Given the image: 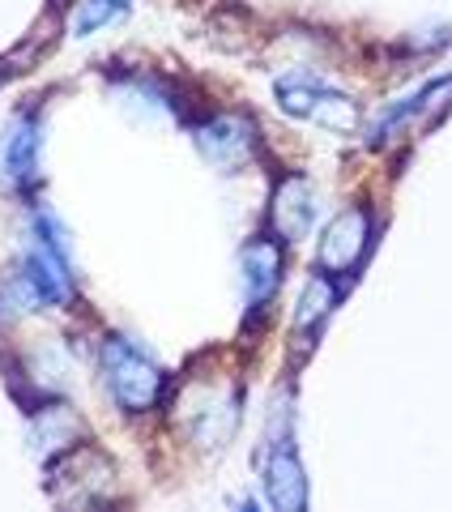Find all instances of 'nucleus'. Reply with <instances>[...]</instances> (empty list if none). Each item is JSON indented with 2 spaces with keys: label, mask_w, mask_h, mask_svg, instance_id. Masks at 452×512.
Wrapping results in <instances>:
<instances>
[{
  "label": "nucleus",
  "mask_w": 452,
  "mask_h": 512,
  "mask_svg": "<svg viewBox=\"0 0 452 512\" xmlns=\"http://www.w3.org/2000/svg\"><path fill=\"white\" fill-rule=\"evenodd\" d=\"M99 372H103V384L111 393V402L128 414H145L158 406L163 397V367H158L145 350H137L133 342L124 338H107L103 350H99Z\"/></svg>",
  "instance_id": "f257e3e1"
},
{
  "label": "nucleus",
  "mask_w": 452,
  "mask_h": 512,
  "mask_svg": "<svg viewBox=\"0 0 452 512\" xmlns=\"http://www.w3.org/2000/svg\"><path fill=\"white\" fill-rule=\"evenodd\" d=\"M273 90H278L282 111L295 120H312L320 128H333V133H354V124H359L354 99H346L342 90H333L325 82H312V77H282Z\"/></svg>",
  "instance_id": "f03ea898"
},
{
  "label": "nucleus",
  "mask_w": 452,
  "mask_h": 512,
  "mask_svg": "<svg viewBox=\"0 0 452 512\" xmlns=\"http://www.w3.org/2000/svg\"><path fill=\"white\" fill-rule=\"evenodd\" d=\"M265 495L273 508L282 512H299L308 504V478H303L299 453H295V436H290V414L278 406L269 427V457H265Z\"/></svg>",
  "instance_id": "7ed1b4c3"
},
{
  "label": "nucleus",
  "mask_w": 452,
  "mask_h": 512,
  "mask_svg": "<svg viewBox=\"0 0 452 512\" xmlns=\"http://www.w3.org/2000/svg\"><path fill=\"white\" fill-rule=\"evenodd\" d=\"M367 248H371V214H367V205H350V210L337 214L325 227V235H320L316 265L325 269V274L342 278V274L359 269Z\"/></svg>",
  "instance_id": "20e7f679"
},
{
  "label": "nucleus",
  "mask_w": 452,
  "mask_h": 512,
  "mask_svg": "<svg viewBox=\"0 0 452 512\" xmlns=\"http://www.w3.org/2000/svg\"><path fill=\"white\" fill-rule=\"evenodd\" d=\"M26 274L43 291L47 303H69L73 299V274H69V252H64L60 227L52 218L35 222V248L26 256Z\"/></svg>",
  "instance_id": "39448f33"
},
{
  "label": "nucleus",
  "mask_w": 452,
  "mask_h": 512,
  "mask_svg": "<svg viewBox=\"0 0 452 512\" xmlns=\"http://www.w3.org/2000/svg\"><path fill=\"white\" fill-rule=\"evenodd\" d=\"M192 137H197L201 154L222 171H239L256 158V128L244 116H214L192 128Z\"/></svg>",
  "instance_id": "423d86ee"
},
{
  "label": "nucleus",
  "mask_w": 452,
  "mask_h": 512,
  "mask_svg": "<svg viewBox=\"0 0 452 512\" xmlns=\"http://www.w3.org/2000/svg\"><path fill=\"white\" fill-rule=\"evenodd\" d=\"M39 150H43V137H39V116L35 111H18L5 133H0V175L13 184V188H30L39 184Z\"/></svg>",
  "instance_id": "0eeeda50"
},
{
  "label": "nucleus",
  "mask_w": 452,
  "mask_h": 512,
  "mask_svg": "<svg viewBox=\"0 0 452 512\" xmlns=\"http://www.w3.org/2000/svg\"><path fill=\"white\" fill-rule=\"evenodd\" d=\"M312 218H316V201H312V184L303 175H286V180L273 188V201H269V227L282 244H299L303 235L312 231Z\"/></svg>",
  "instance_id": "6e6552de"
},
{
  "label": "nucleus",
  "mask_w": 452,
  "mask_h": 512,
  "mask_svg": "<svg viewBox=\"0 0 452 512\" xmlns=\"http://www.w3.org/2000/svg\"><path fill=\"white\" fill-rule=\"evenodd\" d=\"M239 269H244V303L248 312H261L273 299L282 282V244L269 235H256L252 244L239 252Z\"/></svg>",
  "instance_id": "1a4fd4ad"
},
{
  "label": "nucleus",
  "mask_w": 452,
  "mask_h": 512,
  "mask_svg": "<svg viewBox=\"0 0 452 512\" xmlns=\"http://www.w3.org/2000/svg\"><path fill=\"white\" fill-rule=\"evenodd\" d=\"M82 436V419L69 406H43L35 410V423H30V440H35L39 453H64L69 444H77Z\"/></svg>",
  "instance_id": "9d476101"
},
{
  "label": "nucleus",
  "mask_w": 452,
  "mask_h": 512,
  "mask_svg": "<svg viewBox=\"0 0 452 512\" xmlns=\"http://www.w3.org/2000/svg\"><path fill=\"white\" fill-rule=\"evenodd\" d=\"M333 303H337V286H333V274H320L308 282V291H303V299H299V329H312L316 320H325L329 312H333Z\"/></svg>",
  "instance_id": "9b49d317"
},
{
  "label": "nucleus",
  "mask_w": 452,
  "mask_h": 512,
  "mask_svg": "<svg viewBox=\"0 0 452 512\" xmlns=\"http://www.w3.org/2000/svg\"><path fill=\"white\" fill-rule=\"evenodd\" d=\"M128 9H133V0H82V9H77V18H73V35L86 39V35H94L99 26L124 18Z\"/></svg>",
  "instance_id": "f8f14e48"
}]
</instances>
